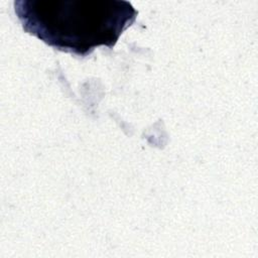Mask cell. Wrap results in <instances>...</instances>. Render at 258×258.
I'll return each mask as SVG.
<instances>
[{
    "label": "cell",
    "mask_w": 258,
    "mask_h": 258,
    "mask_svg": "<svg viewBox=\"0 0 258 258\" xmlns=\"http://www.w3.org/2000/svg\"><path fill=\"white\" fill-rule=\"evenodd\" d=\"M14 10L25 32L83 57L112 48L138 14L124 0H17Z\"/></svg>",
    "instance_id": "1"
}]
</instances>
